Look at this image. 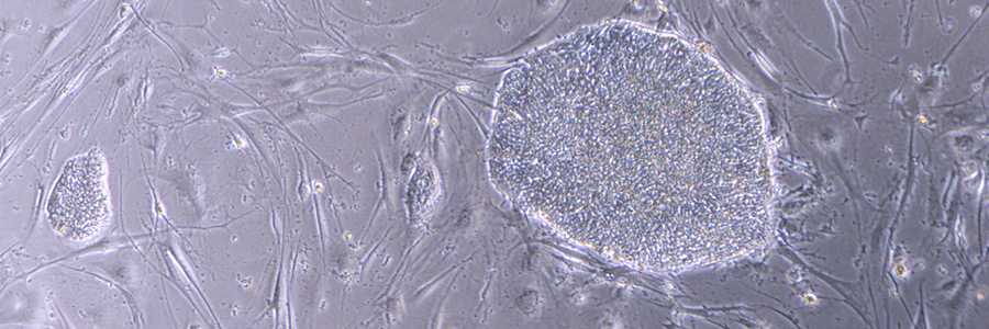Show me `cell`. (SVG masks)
I'll list each match as a JSON object with an SVG mask.
<instances>
[{
  "label": "cell",
  "mask_w": 989,
  "mask_h": 329,
  "mask_svg": "<svg viewBox=\"0 0 989 329\" xmlns=\"http://www.w3.org/2000/svg\"><path fill=\"white\" fill-rule=\"evenodd\" d=\"M488 163L523 213L637 270L720 264L768 236L754 101L708 53L637 23L587 25L515 64Z\"/></svg>",
  "instance_id": "1"
},
{
  "label": "cell",
  "mask_w": 989,
  "mask_h": 329,
  "mask_svg": "<svg viewBox=\"0 0 989 329\" xmlns=\"http://www.w3.org/2000/svg\"><path fill=\"white\" fill-rule=\"evenodd\" d=\"M47 213L54 229L71 240H86L104 227L108 195L103 161L96 150L66 163L49 196Z\"/></svg>",
  "instance_id": "2"
}]
</instances>
